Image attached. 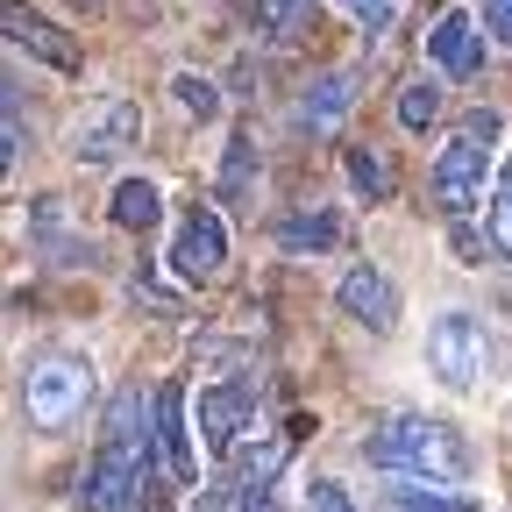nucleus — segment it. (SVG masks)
Returning a JSON list of instances; mask_svg holds the SVG:
<instances>
[{
  "mask_svg": "<svg viewBox=\"0 0 512 512\" xmlns=\"http://www.w3.org/2000/svg\"><path fill=\"white\" fill-rule=\"evenodd\" d=\"M15 107H22V100H15V86H8V72H0V121H15Z\"/></svg>",
  "mask_w": 512,
  "mask_h": 512,
  "instance_id": "a878e982",
  "label": "nucleus"
},
{
  "mask_svg": "<svg viewBox=\"0 0 512 512\" xmlns=\"http://www.w3.org/2000/svg\"><path fill=\"white\" fill-rule=\"evenodd\" d=\"M456 249H463V264H484V235L470 221H456Z\"/></svg>",
  "mask_w": 512,
  "mask_h": 512,
  "instance_id": "b1692460",
  "label": "nucleus"
},
{
  "mask_svg": "<svg viewBox=\"0 0 512 512\" xmlns=\"http://www.w3.org/2000/svg\"><path fill=\"white\" fill-rule=\"evenodd\" d=\"M86 392H93V370L72 363V356H50V363L29 370V420H36L43 434H64V427L79 420Z\"/></svg>",
  "mask_w": 512,
  "mask_h": 512,
  "instance_id": "20e7f679",
  "label": "nucleus"
},
{
  "mask_svg": "<svg viewBox=\"0 0 512 512\" xmlns=\"http://www.w3.org/2000/svg\"><path fill=\"white\" fill-rule=\"evenodd\" d=\"M171 100H178L185 114H200V121H214V114H221V86H214V79H200V72H178V79H171Z\"/></svg>",
  "mask_w": 512,
  "mask_h": 512,
  "instance_id": "6ab92c4d",
  "label": "nucleus"
},
{
  "mask_svg": "<svg viewBox=\"0 0 512 512\" xmlns=\"http://www.w3.org/2000/svg\"><path fill=\"white\" fill-rule=\"evenodd\" d=\"M15 150H22V143H15V128H8V121H0V178H8V171H15Z\"/></svg>",
  "mask_w": 512,
  "mask_h": 512,
  "instance_id": "393cba45",
  "label": "nucleus"
},
{
  "mask_svg": "<svg viewBox=\"0 0 512 512\" xmlns=\"http://www.w3.org/2000/svg\"><path fill=\"white\" fill-rule=\"evenodd\" d=\"M491 242L512 249V164H505V178H498V192H491Z\"/></svg>",
  "mask_w": 512,
  "mask_h": 512,
  "instance_id": "412c9836",
  "label": "nucleus"
},
{
  "mask_svg": "<svg viewBox=\"0 0 512 512\" xmlns=\"http://www.w3.org/2000/svg\"><path fill=\"white\" fill-rule=\"evenodd\" d=\"M335 8H349L363 36H384V29H392V8H399V0H335Z\"/></svg>",
  "mask_w": 512,
  "mask_h": 512,
  "instance_id": "aec40b11",
  "label": "nucleus"
},
{
  "mask_svg": "<svg viewBox=\"0 0 512 512\" xmlns=\"http://www.w3.org/2000/svg\"><path fill=\"white\" fill-rule=\"evenodd\" d=\"M0 36H8L15 50H29V57H43L50 72H79L72 29H57L43 8H29V0H0Z\"/></svg>",
  "mask_w": 512,
  "mask_h": 512,
  "instance_id": "39448f33",
  "label": "nucleus"
},
{
  "mask_svg": "<svg viewBox=\"0 0 512 512\" xmlns=\"http://www.w3.org/2000/svg\"><path fill=\"white\" fill-rule=\"evenodd\" d=\"M136 136H143V107H136V100H100V107L79 121L72 157H79V164H107V157H121Z\"/></svg>",
  "mask_w": 512,
  "mask_h": 512,
  "instance_id": "423d86ee",
  "label": "nucleus"
},
{
  "mask_svg": "<svg viewBox=\"0 0 512 512\" xmlns=\"http://www.w3.org/2000/svg\"><path fill=\"white\" fill-rule=\"evenodd\" d=\"M221 264H228V228H221V214H185L178 235H171V271L192 278V285H207Z\"/></svg>",
  "mask_w": 512,
  "mask_h": 512,
  "instance_id": "0eeeda50",
  "label": "nucleus"
},
{
  "mask_svg": "<svg viewBox=\"0 0 512 512\" xmlns=\"http://www.w3.org/2000/svg\"><path fill=\"white\" fill-rule=\"evenodd\" d=\"M335 299H342V313L356 320V328H370V335H392L399 328V285L384 278V271H370V264H356L335 285Z\"/></svg>",
  "mask_w": 512,
  "mask_h": 512,
  "instance_id": "6e6552de",
  "label": "nucleus"
},
{
  "mask_svg": "<svg viewBox=\"0 0 512 512\" xmlns=\"http://www.w3.org/2000/svg\"><path fill=\"white\" fill-rule=\"evenodd\" d=\"M498 114L491 107H477L463 128H456V143H448L441 157H434V200L448 207V214H470L477 200H484V171H491V136H498Z\"/></svg>",
  "mask_w": 512,
  "mask_h": 512,
  "instance_id": "f03ea898",
  "label": "nucleus"
},
{
  "mask_svg": "<svg viewBox=\"0 0 512 512\" xmlns=\"http://www.w3.org/2000/svg\"><path fill=\"white\" fill-rule=\"evenodd\" d=\"M427 57L441 64L448 79H477V72H484V29H477L463 8H448V15L427 29Z\"/></svg>",
  "mask_w": 512,
  "mask_h": 512,
  "instance_id": "9d476101",
  "label": "nucleus"
},
{
  "mask_svg": "<svg viewBox=\"0 0 512 512\" xmlns=\"http://www.w3.org/2000/svg\"><path fill=\"white\" fill-rule=\"evenodd\" d=\"M399 121L413 128V136H427V128L441 121V86H427V79H413V86L399 93Z\"/></svg>",
  "mask_w": 512,
  "mask_h": 512,
  "instance_id": "a211bd4d",
  "label": "nucleus"
},
{
  "mask_svg": "<svg viewBox=\"0 0 512 512\" xmlns=\"http://www.w3.org/2000/svg\"><path fill=\"white\" fill-rule=\"evenodd\" d=\"M363 456L377 470H392V477H427V484H470V470H477V448L456 427L448 420H413V413L384 420L363 441Z\"/></svg>",
  "mask_w": 512,
  "mask_h": 512,
  "instance_id": "f257e3e1",
  "label": "nucleus"
},
{
  "mask_svg": "<svg viewBox=\"0 0 512 512\" xmlns=\"http://www.w3.org/2000/svg\"><path fill=\"white\" fill-rule=\"evenodd\" d=\"M335 242H342V214H292L278 228V249L285 256H328Z\"/></svg>",
  "mask_w": 512,
  "mask_h": 512,
  "instance_id": "4468645a",
  "label": "nucleus"
},
{
  "mask_svg": "<svg viewBox=\"0 0 512 512\" xmlns=\"http://www.w3.org/2000/svg\"><path fill=\"white\" fill-rule=\"evenodd\" d=\"M249 427V384H207L200 392V441L207 456H228Z\"/></svg>",
  "mask_w": 512,
  "mask_h": 512,
  "instance_id": "9b49d317",
  "label": "nucleus"
},
{
  "mask_svg": "<svg viewBox=\"0 0 512 512\" xmlns=\"http://www.w3.org/2000/svg\"><path fill=\"white\" fill-rule=\"evenodd\" d=\"M349 107H356V72H328V79H313V93L299 100V121L306 128H335Z\"/></svg>",
  "mask_w": 512,
  "mask_h": 512,
  "instance_id": "ddd939ff",
  "label": "nucleus"
},
{
  "mask_svg": "<svg viewBox=\"0 0 512 512\" xmlns=\"http://www.w3.org/2000/svg\"><path fill=\"white\" fill-rule=\"evenodd\" d=\"M392 512H477V505L470 498H448V491H434L420 477H406V484H392Z\"/></svg>",
  "mask_w": 512,
  "mask_h": 512,
  "instance_id": "2eb2a0df",
  "label": "nucleus"
},
{
  "mask_svg": "<svg viewBox=\"0 0 512 512\" xmlns=\"http://www.w3.org/2000/svg\"><path fill=\"white\" fill-rule=\"evenodd\" d=\"M114 228H128V235H143V228H157L164 221V192L150 185V178H121L114 185Z\"/></svg>",
  "mask_w": 512,
  "mask_h": 512,
  "instance_id": "f8f14e48",
  "label": "nucleus"
},
{
  "mask_svg": "<svg viewBox=\"0 0 512 512\" xmlns=\"http://www.w3.org/2000/svg\"><path fill=\"white\" fill-rule=\"evenodd\" d=\"M349 185L363 192V200H392V164H384L377 150H349Z\"/></svg>",
  "mask_w": 512,
  "mask_h": 512,
  "instance_id": "f3484780",
  "label": "nucleus"
},
{
  "mask_svg": "<svg viewBox=\"0 0 512 512\" xmlns=\"http://www.w3.org/2000/svg\"><path fill=\"white\" fill-rule=\"evenodd\" d=\"M150 420H157V448L178 484H200V448H192V427H185V384H164L150 399Z\"/></svg>",
  "mask_w": 512,
  "mask_h": 512,
  "instance_id": "1a4fd4ad",
  "label": "nucleus"
},
{
  "mask_svg": "<svg viewBox=\"0 0 512 512\" xmlns=\"http://www.w3.org/2000/svg\"><path fill=\"white\" fill-rule=\"evenodd\" d=\"M306 512H356V505H349V491L335 477H313L306 484Z\"/></svg>",
  "mask_w": 512,
  "mask_h": 512,
  "instance_id": "4be33fe9",
  "label": "nucleus"
},
{
  "mask_svg": "<svg viewBox=\"0 0 512 512\" xmlns=\"http://www.w3.org/2000/svg\"><path fill=\"white\" fill-rule=\"evenodd\" d=\"M484 363H491V342H484V320L477 313H441L434 328H427V370L448 384V392H470V384L484 377Z\"/></svg>",
  "mask_w": 512,
  "mask_h": 512,
  "instance_id": "7ed1b4c3",
  "label": "nucleus"
},
{
  "mask_svg": "<svg viewBox=\"0 0 512 512\" xmlns=\"http://www.w3.org/2000/svg\"><path fill=\"white\" fill-rule=\"evenodd\" d=\"M256 178V143L249 136H228V157H221V200H242Z\"/></svg>",
  "mask_w": 512,
  "mask_h": 512,
  "instance_id": "dca6fc26",
  "label": "nucleus"
},
{
  "mask_svg": "<svg viewBox=\"0 0 512 512\" xmlns=\"http://www.w3.org/2000/svg\"><path fill=\"white\" fill-rule=\"evenodd\" d=\"M484 29H491L498 43H512V0H484Z\"/></svg>",
  "mask_w": 512,
  "mask_h": 512,
  "instance_id": "5701e85b",
  "label": "nucleus"
},
{
  "mask_svg": "<svg viewBox=\"0 0 512 512\" xmlns=\"http://www.w3.org/2000/svg\"><path fill=\"white\" fill-rule=\"evenodd\" d=\"M249 512H271V498H256V505H249Z\"/></svg>",
  "mask_w": 512,
  "mask_h": 512,
  "instance_id": "bb28decb",
  "label": "nucleus"
}]
</instances>
